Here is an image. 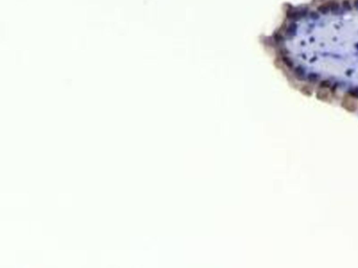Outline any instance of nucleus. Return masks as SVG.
I'll return each mask as SVG.
<instances>
[{"label":"nucleus","instance_id":"nucleus-1","mask_svg":"<svg viewBox=\"0 0 358 268\" xmlns=\"http://www.w3.org/2000/svg\"><path fill=\"white\" fill-rule=\"evenodd\" d=\"M317 10H318L319 13H322V14H327V13H329L330 10H331V1L324 3V4H322V5H319Z\"/></svg>","mask_w":358,"mask_h":268},{"label":"nucleus","instance_id":"nucleus-2","mask_svg":"<svg viewBox=\"0 0 358 268\" xmlns=\"http://www.w3.org/2000/svg\"><path fill=\"white\" fill-rule=\"evenodd\" d=\"M340 6H341L343 10H350L351 8H352V4H351L350 0H343Z\"/></svg>","mask_w":358,"mask_h":268},{"label":"nucleus","instance_id":"nucleus-3","mask_svg":"<svg viewBox=\"0 0 358 268\" xmlns=\"http://www.w3.org/2000/svg\"><path fill=\"white\" fill-rule=\"evenodd\" d=\"M353 6L356 8V10H358V0H354V2H353Z\"/></svg>","mask_w":358,"mask_h":268}]
</instances>
